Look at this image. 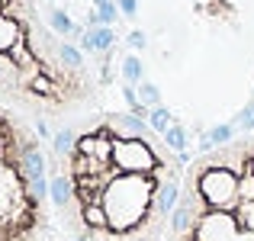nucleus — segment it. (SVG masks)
Listing matches in <instances>:
<instances>
[{
	"label": "nucleus",
	"mask_w": 254,
	"mask_h": 241,
	"mask_svg": "<svg viewBox=\"0 0 254 241\" xmlns=\"http://www.w3.org/2000/svg\"><path fill=\"white\" fill-rule=\"evenodd\" d=\"M187 155L174 151L135 113H93L74 125V145L52 155L68 206L58 222L74 241H158L180 199Z\"/></svg>",
	"instance_id": "f257e3e1"
},
{
	"label": "nucleus",
	"mask_w": 254,
	"mask_h": 241,
	"mask_svg": "<svg viewBox=\"0 0 254 241\" xmlns=\"http://www.w3.org/2000/svg\"><path fill=\"white\" fill-rule=\"evenodd\" d=\"M0 97L39 119L74 113L93 97L84 52L58 39L32 0H0Z\"/></svg>",
	"instance_id": "f03ea898"
},
{
	"label": "nucleus",
	"mask_w": 254,
	"mask_h": 241,
	"mask_svg": "<svg viewBox=\"0 0 254 241\" xmlns=\"http://www.w3.org/2000/svg\"><path fill=\"white\" fill-rule=\"evenodd\" d=\"M164 241H254V138L203 151L187 164Z\"/></svg>",
	"instance_id": "7ed1b4c3"
},
{
	"label": "nucleus",
	"mask_w": 254,
	"mask_h": 241,
	"mask_svg": "<svg viewBox=\"0 0 254 241\" xmlns=\"http://www.w3.org/2000/svg\"><path fill=\"white\" fill-rule=\"evenodd\" d=\"M42 135L0 110V241H39L49 229V164Z\"/></svg>",
	"instance_id": "20e7f679"
},
{
	"label": "nucleus",
	"mask_w": 254,
	"mask_h": 241,
	"mask_svg": "<svg viewBox=\"0 0 254 241\" xmlns=\"http://www.w3.org/2000/svg\"><path fill=\"white\" fill-rule=\"evenodd\" d=\"M49 26H52V29H55L62 39H74V32H77V26L68 19V13L58 10V6H52V13H49Z\"/></svg>",
	"instance_id": "39448f33"
},
{
	"label": "nucleus",
	"mask_w": 254,
	"mask_h": 241,
	"mask_svg": "<svg viewBox=\"0 0 254 241\" xmlns=\"http://www.w3.org/2000/svg\"><path fill=\"white\" fill-rule=\"evenodd\" d=\"M90 32V42H93V52H110L113 49V26H93V29H87Z\"/></svg>",
	"instance_id": "423d86ee"
},
{
	"label": "nucleus",
	"mask_w": 254,
	"mask_h": 241,
	"mask_svg": "<svg viewBox=\"0 0 254 241\" xmlns=\"http://www.w3.org/2000/svg\"><path fill=\"white\" fill-rule=\"evenodd\" d=\"M148 125L158 132V135H164V132L174 125V116H171V110H164V106H155L151 110V116H148Z\"/></svg>",
	"instance_id": "0eeeda50"
},
{
	"label": "nucleus",
	"mask_w": 254,
	"mask_h": 241,
	"mask_svg": "<svg viewBox=\"0 0 254 241\" xmlns=\"http://www.w3.org/2000/svg\"><path fill=\"white\" fill-rule=\"evenodd\" d=\"M123 74L129 84H142V61H138L135 55H126L123 58Z\"/></svg>",
	"instance_id": "6e6552de"
},
{
	"label": "nucleus",
	"mask_w": 254,
	"mask_h": 241,
	"mask_svg": "<svg viewBox=\"0 0 254 241\" xmlns=\"http://www.w3.org/2000/svg\"><path fill=\"white\" fill-rule=\"evenodd\" d=\"M138 97H142V103L151 106V110H155V106H161V90H158L155 84H148V80H142V84H138Z\"/></svg>",
	"instance_id": "1a4fd4ad"
},
{
	"label": "nucleus",
	"mask_w": 254,
	"mask_h": 241,
	"mask_svg": "<svg viewBox=\"0 0 254 241\" xmlns=\"http://www.w3.org/2000/svg\"><path fill=\"white\" fill-rule=\"evenodd\" d=\"M97 13H100V26H113L119 19L116 0H103V3H97Z\"/></svg>",
	"instance_id": "9d476101"
},
{
	"label": "nucleus",
	"mask_w": 254,
	"mask_h": 241,
	"mask_svg": "<svg viewBox=\"0 0 254 241\" xmlns=\"http://www.w3.org/2000/svg\"><path fill=\"white\" fill-rule=\"evenodd\" d=\"M164 142H168V145H171V148H174V151H184V148H187V132H184V129H180V125H177V122H174V125H171V129H168V132H164Z\"/></svg>",
	"instance_id": "9b49d317"
},
{
	"label": "nucleus",
	"mask_w": 254,
	"mask_h": 241,
	"mask_svg": "<svg viewBox=\"0 0 254 241\" xmlns=\"http://www.w3.org/2000/svg\"><path fill=\"white\" fill-rule=\"evenodd\" d=\"M206 138H209L212 148H216V145H229L232 142V125H216V129H212Z\"/></svg>",
	"instance_id": "f8f14e48"
},
{
	"label": "nucleus",
	"mask_w": 254,
	"mask_h": 241,
	"mask_svg": "<svg viewBox=\"0 0 254 241\" xmlns=\"http://www.w3.org/2000/svg\"><path fill=\"white\" fill-rule=\"evenodd\" d=\"M116 6H119V13H123V16H135L138 13V0H116Z\"/></svg>",
	"instance_id": "ddd939ff"
},
{
	"label": "nucleus",
	"mask_w": 254,
	"mask_h": 241,
	"mask_svg": "<svg viewBox=\"0 0 254 241\" xmlns=\"http://www.w3.org/2000/svg\"><path fill=\"white\" fill-rule=\"evenodd\" d=\"M129 45H132V49H145V32L132 29V32H129Z\"/></svg>",
	"instance_id": "4468645a"
},
{
	"label": "nucleus",
	"mask_w": 254,
	"mask_h": 241,
	"mask_svg": "<svg viewBox=\"0 0 254 241\" xmlns=\"http://www.w3.org/2000/svg\"><path fill=\"white\" fill-rule=\"evenodd\" d=\"M242 125H245V129H251V125H254V106H248V110L242 113Z\"/></svg>",
	"instance_id": "2eb2a0df"
}]
</instances>
